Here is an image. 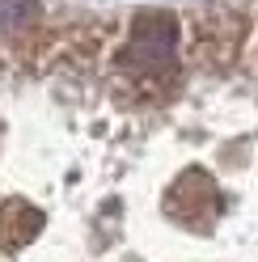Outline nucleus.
I'll return each instance as SVG.
<instances>
[{
    "label": "nucleus",
    "instance_id": "f257e3e1",
    "mask_svg": "<svg viewBox=\"0 0 258 262\" xmlns=\"http://www.w3.org/2000/svg\"><path fill=\"white\" fill-rule=\"evenodd\" d=\"M38 17V0H0V30H30Z\"/></svg>",
    "mask_w": 258,
    "mask_h": 262
}]
</instances>
